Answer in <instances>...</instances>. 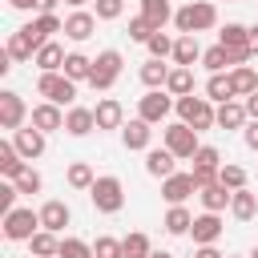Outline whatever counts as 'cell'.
<instances>
[{
    "label": "cell",
    "mask_w": 258,
    "mask_h": 258,
    "mask_svg": "<svg viewBox=\"0 0 258 258\" xmlns=\"http://www.w3.org/2000/svg\"><path fill=\"white\" fill-rule=\"evenodd\" d=\"M161 226H165V234H189L194 214H189L185 206H169V210H165V218H161Z\"/></svg>",
    "instance_id": "e575fe53"
},
{
    "label": "cell",
    "mask_w": 258,
    "mask_h": 258,
    "mask_svg": "<svg viewBox=\"0 0 258 258\" xmlns=\"http://www.w3.org/2000/svg\"><path fill=\"white\" fill-rule=\"evenodd\" d=\"M16 198H20L16 181H0V214H12L16 210Z\"/></svg>",
    "instance_id": "7dc6e473"
},
{
    "label": "cell",
    "mask_w": 258,
    "mask_h": 258,
    "mask_svg": "<svg viewBox=\"0 0 258 258\" xmlns=\"http://www.w3.org/2000/svg\"><path fill=\"white\" fill-rule=\"evenodd\" d=\"M8 8H16V12H32L36 0H8Z\"/></svg>",
    "instance_id": "f5cc1de1"
},
{
    "label": "cell",
    "mask_w": 258,
    "mask_h": 258,
    "mask_svg": "<svg viewBox=\"0 0 258 258\" xmlns=\"http://www.w3.org/2000/svg\"><path fill=\"white\" fill-rule=\"evenodd\" d=\"M149 258H173V254H169V250H153Z\"/></svg>",
    "instance_id": "6f0895ef"
},
{
    "label": "cell",
    "mask_w": 258,
    "mask_h": 258,
    "mask_svg": "<svg viewBox=\"0 0 258 258\" xmlns=\"http://www.w3.org/2000/svg\"><path fill=\"white\" fill-rule=\"evenodd\" d=\"M24 117H28L24 97H20V93H12V89H4V93H0V125L16 133V129H24Z\"/></svg>",
    "instance_id": "30bf717a"
},
{
    "label": "cell",
    "mask_w": 258,
    "mask_h": 258,
    "mask_svg": "<svg viewBox=\"0 0 258 258\" xmlns=\"http://www.w3.org/2000/svg\"><path fill=\"white\" fill-rule=\"evenodd\" d=\"M121 64H125V56H121L117 48H105V52H97V60H93V73H89V85H93L97 93H109V89L117 85V77H121Z\"/></svg>",
    "instance_id": "5b68a950"
},
{
    "label": "cell",
    "mask_w": 258,
    "mask_h": 258,
    "mask_svg": "<svg viewBox=\"0 0 258 258\" xmlns=\"http://www.w3.org/2000/svg\"><path fill=\"white\" fill-rule=\"evenodd\" d=\"M161 141H165V149H169L177 161H194V153L202 149V141H198V129H189V125H181V121L165 125V129H161Z\"/></svg>",
    "instance_id": "277c9868"
},
{
    "label": "cell",
    "mask_w": 258,
    "mask_h": 258,
    "mask_svg": "<svg viewBox=\"0 0 258 258\" xmlns=\"http://www.w3.org/2000/svg\"><path fill=\"white\" fill-rule=\"evenodd\" d=\"M93 117H97V129H121L125 125V109H121L117 97H101L97 109H93Z\"/></svg>",
    "instance_id": "d6986e66"
},
{
    "label": "cell",
    "mask_w": 258,
    "mask_h": 258,
    "mask_svg": "<svg viewBox=\"0 0 258 258\" xmlns=\"http://www.w3.org/2000/svg\"><path fill=\"white\" fill-rule=\"evenodd\" d=\"M145 48H149V56H153V60H165V56H173V36H165V32H153Z\"/></svg>",
    "instance_id": "7bdbcfd3"
},
{
    "label": "cell",
    "mask_w": 258,
    "mask_h": 258,
    "mask_svg": "<svg viewBox=\"0 0 258 258\" xmlns=\"http://www.w3.org/2000/svg\"><path fill=\"white\" fill-rule=\"evenodd\" d=\"M28 250H32V258H56L60 254V238L52 230H36L28 238Z\"/></svg>",
    "instance_id": "4dcf8cb0"
},
{
    "label": "cell",
    "mask_w": 258,
    "mask_h": 258,
    "mask_svg": "<svg viewBox=\"0 0 258 258\" xmlns=\"http://www.w3.org/2000/svg\"><path fill=\"white\" fill-rule=\"evenodd\" d=\"M24 169H28V161L20 157V149H16L12 141H0V173H4L8 181H16Z\"/></svg>",
    "instance_id": "d4e9b609"
},
{
    "label": "cell",
    "mask_w": 258,
    "mask_h": 258,
    "mask_svg": "<svg viewBox=\"0 0 258 258\" xmlns=\"http://www.w3.org/2000/svg\"><path fill=\"white\" fill-rule=\"evenodd\" d=\"M56 258H93V246L85 238H60V254Z\"/></svg>",
    "instance_id": "60d3db41"
},
{
    "label": "cell",
    "mask_w": 258,
    "mask_h": 258,
    "mask_svg": "<svg viewBox=\"0 0 258 258\" xmlns=\"http://www.w3.org/2000/svg\"><path fill=\"white\" fill-rule=\"evenodd\" d=\"M202 64L210 69V73H226V69H238V64H246L238 52H230L226 44H214V48H206L202 52Z\"/></svg>",
    "instance_id": "7402d4cb"
},
{
    "label": "cell",
    "mask_w": 258,
    "mask_h": 258,
    "mask_svg": "<svg viewBox=\"0 0 258 258\" xmlns=\"http://www.w3.org/2000/svg\"><path fill=\"white\" fill-rule=\"evenodd\" d=\"M153 32H157V28H153V24H149L141 12H137V16H129V40H137V44H149V36H153Z\"/></svg>",
    "instance_id": "b9f144b4"
},
{
    "label": "cell",
    "mask_w": 258,
    "mask_h": 258,
    "mask_svg": "<svg viewBox=\"0 0 258 258\" xmlns=\"http://www.w3.org/2000/svg\"><path fill=\"white\" fill-rule=\"evenodd\" d=\"M173 109H177V121L189 125V129H198V133H206V129L218 125V109H214L210 97H177Z\"/></svg>",
    "instance_id": "7a4b0ae2"
},
{
    "label": "cell",
    "mask_w": 258,
    "mask_h": 258,
    "mask_svg": "<svg viewBox=\"0 0 258 258\" xmlns=\"http://www.w3.org/2000/svg\"><path fill=\"white\" fill-rule=\"evenodd\" d=\"M242 105H246V113H250V121H258V93H250V97H246Z\"/></svg>",
    "instance_id": "f907efd6"
},
{
    "label": "cell",
    "mask_w": 258,
    "mask_h": 258,
    "mask_svg": "<svg viewBox=\"0 0 258 258\" xmlns=\"http://www.w3.org/2000/svg\"><path fill=\"white\" fill-rule=\"evenodd\" d=\"M125 12V0H93V16L97 20H117Z\"/></svg>",
    "instance_id": "f6af8a7d"
},
{
    "label": "cell",
    "mask_w": 258,
    "mask_h": 258,
    "mask_svg": "<svg viewBox=\"0 0 258 258\" xmlns=\"http://www.w3.org/2000/svg\"><path fill=\"white\" fill-rule=\"evenodd\" d=\"M93 258H121V238L101 234V238L93 242Z\"/></svg>",
    "instance_id": "ee69618b"
},
{
    "label": "cell",
    "mask_w": 258,
    "mask_h": 258,
    "mask_svg": "<svg viewBox=\"0 0 258 258\" xmlns=\"http://www.w3.org/2000/svg\"><path fill=\"white\" fill-rule=\"evenodd\" d=\"M230 214H234L238 222H250V218L258 214V194H250V189H234V198H230Z\"/></svg>",
    "instance_id": "d6a6232c"
},
{
    "label": "cell",
    "mask_w": 258,
    "mask_h": 258,
    "mask_svg": "<svg viewBox=\"0 0 258 258\" xmlns=\"http://www.w3.org/2000/svg\"><path fill=\"white\" fill-rule=\"evenodd\" d=\"M16 189H20V194H40V189H44V177H40V173L28 165V169L16 177Z\"/></svg>",
    "instance_id": "bcb514c9"
},
{
    "label": "cell",
    "mask_w": 258,
    "mask_h": 258,
    "mask_svg": "<svg viewBox=\"0 0 258 258\" xmlns=\"http://www.w3.org/2000/svg\"><path fill=\"white\" fill-rule=\"evenodd\" d=\"M93 32H97V16H93V12L77 8V12H69V16H64V36H69V40H77V44H81V40H89Z\"/></svg>",
    "instance_id": "2e32d148"
},
{
    "label": "cell",
    "mask_w": 258,
    "mask_h": 258,
    "mask_svg": "<svg viewBox=\"0 0 258 258\" xmlns=\"http://www.w3.org/2000/svg\"><path fill=\"white\" fill-rule=\"evenodd\" d=\"M230 85H234V97H250V93H258V73L250 69V64H238V69H230Z\"/></svg>",
    "instance_id": "f1b7e54d"
},
{
    "label": "cell",
    "mask_w": 258,
    "mask_h": 258,
    "mask_svg": "<svg viewBox=\"0 0 258 258\" xmlns=\"http://www.w3.org/2000/svg\"><path fill=\"white\" fill-rule=\"evenodd\" d=\"M64 4H69V8H73V12H77V8H85V4H89V0H64Z\"/></svg>",
    "instance_id": "9f6ffc18"
},
{
    "label": "cell",
    "mask_w": 258,
    "mask_h": 258,
    "mask_svg": "<svg viewBox=\"0 0 258 258\" xmlns=\"http://www.w3.org/2000/svg\"><path fill=\"white\" fill-rule=\"evenodd\" d=\"M222 214H198L194 218V226H189V238H194V246H214L218 238H222Z\"/></svg>",
    "instance_id": "7c38bea8"
},
{
    "label": "cell",
    "mask_w": 258,
    "mask_h": 258,
    "mask_svg": "<svg viewBox=\"0 0 258 258\" xmlns=\"http://www.w3.org/2000/svg\"><path fill=\"white\" fill-rule=\"evenodd\" d=\"M36 230H40V210L16 206L12 214H4V238L8 242H28Z\"/></svg>",
    "instance_id": "52a82bcc"
},
{
    "label": "cell",
    "mask_w": 258,
    "mask_h": 258,
    "mask_svg": "<svg viewBox=\"0 0 258 258\" xmlns=\"http://www.w3.org/2000/svg\"><path fill=\"white\" fill-rule=\"evenodd\" d=\"M202 52H206V48L198 44V36H177V40H173V56H169V60H173L177 69H194V60H202Z\"/></svg>",
    "instance_id": "603a6c76"
},
{
    "label": "cell",
    "mask_w": 258,
    "mask_h": 258,
    "mask_svg": "<svg viewBox=\"0 0 258 258\" xmlns=\"http://www.w3.org/2000/svg\"><path fill=\"white\" fill-rule=\"evenodd\" d=\"M165 81H169V64L149 56V60L141 64V85H145V89H165Z\"/></svg>",
    "instance_id": "836d02e7"
},
{
    "label": "cell",
    "mask_w": 258,
    "mask_h": 258,
    "mask_svg": "<svg viewBox=\"0 0 258 258\" xmlns=\"http://www.w3.org/2000/svg\"><path fill=\"white\" fill-rule=\"evenodd\" d=\"M149 254H153V246H149V238L141 230H133V234L121 238V258H149Z\"/></svg>",
    "instance_id": "d590c367"
},
{
    "label": "cell",
    "mask_w": 258,
    "mask_h": 258,
    "mask_svg": "<svg viewBox=\"0 0 258 258\" xmlns=\"http://www.w3.org/2000/svg\"><path fill=\"white\" fill-rule=\"evenodd\" d=\"M189 194H198L194 173H173V177H165V181H161V198H165L169 206H185V198H189Z\"/></svg>",
    "instance_id": "9a60e30c"
},
{
    "label": "cell",
    "mask_w": 258,
    "mask_h": 258,
    "mask_svg": "<svg viewBox=\"0 0 258 258\" xmlns=\"http://www.w3.org/2000/svg\"><path fill=\"white\" fill-rule=\"evenodd\" d=\"M149 141H153V125H149V121L133 117V121L121 125V145H125V149H133V153H149Z\"/></svg>",
    "instance_id": "8fae6325"
},
{
    "label": "cell",
    "mask_w": 258,
    "mask_h": 258,
    "mask_svg": "<svg viewBox=\"0 0 258 258\" xmlns=\"http://www.w3.org/2000/svg\"><path fill=\"white\" fill-rule=\"evenodd\" d=\"M165 93L169 97H194V69H169V81H165Z\"/></svg>",
    "instance_id": "1f68e13d"
},
{
    "label": "cell",
    "mask_w": 258,
    "mask_h": 258,
    "mask_svg": "<svg viewBox=\"0 0 258 258\" xmlns=\"http://www.w3.org/2000/svg\"><path fill=\"white\" fill-rule=\"evenodd\" d=\"M20 32H24V40H28V44H32L36 52H40V48L48 44V36H44V32L36 28V20H28V24H20Z\"/></svg>",
    "instance_id": "c3c4849f"
},
{
    "label": "cell",
    "mask_w": 258,
    "mask_h": 258,
    "mask_svg": "<svg viewBox=\"0 0 258 258\" xmlns=\"http://www.w3.org/2000/svg\"><path fill=\"white\" fill-rule=\"evenodd\" d=\"M226 258H238V254H226Z\"/></svg>",
    "instance_id": "91938a15"
},
{
    "label": "cell",
    "mask_w": 258,
    "mask_h": 258,
    "mask_svg": "<svg viewBox=\"0 0 258 258\" xmlns=\"http://www.w3.org/2000/svg\"><path fill=\"white\" fill-rule=\"evenodd\" d=\"M194 258H226V254H218V246H198Z\"/></svg>",
    "instance_id": "816d5d0a"
},
{
    "label": "cell",
    "mask_w": 258,
    "mask_h": 258,
    "mask_svg": "<svg viewBox=\"0 0 258 258\" xmlns=\"http://www.w3.org/2000/svg\"><path fill=\"white\" fill-rule=\"evenodd\" d=\"M56 4H60V0H36V12H52Z\"/></svg>",
    "instance_id": "db71d44e"
},
{
    "label": "cell",
    "mask_w": 258,
    "mask_h": 258,
    "mask_svg": "<svg viewBox=\"0 0 258 258\" xmlns=\"http://www.w3.org/2000/svg\"><path fill=\"white\" fill-rule=\"evenodd\" d=\"M206 97H210L214 105L238 101V97H234V85H230V73H210V81H206Z\"/></svg>",
    "instance_id": "f546056e"
},
{
    "label": "cell",
    "mask_w": 258,
    "mask_h": 258,
    "mask_svg": "<svg viewBox=\"0 0 258 258\" xmlns=\"http://www.w3.org/2000/svg\"><path fill=\"white\" fill-rule=\"evenodd\" d=\"M89 198H93V210H97V214H121V206H125V185H121V177L105 173V177L93 181Z\"/></svg>",
    "instance_id": "3957f363"
},
{
    "label": "cell",
    "mask_w": 258,
    "mask_h": 258,
    "mask_svg": "<svg viewBox=\"0 0 258 258\" xmlns=\"http://www.w3.org/2000/svg\"><path fill=\"white\" fill-rule=\"evenodd\" d=\"M218 44H226L230 52H238L242 60H250L254 52H250V28L246 24H238V20H230L222 32H218Z\"/></svg>",
    "instance_id": "4fadbf2b"
},
{
    "label": "cell",
    "mask_w": 258,
    "mask_h": 258,
    "mask_svg": "<svg viewBox=\"0 0 258 258\" xmlns=\"http://www.w3.org/2000/svg\"><path fill=\"white\" fill-rule=\"evenodd\" d=\"M64 56H69V52H64L56 40H48V44H44V48L32 56V64H36L40 73H60V69H64Z\"/></svg>",
    "instance_id": "4316f807"
},
{
    "label": "cell",
    "mask_w": 258,
    "mask_h": 258,
    "mask_svg": "<svg viewBox=\"0 0 258 258\" xmlns=\"http://www.w3.org/2000/svg\"><path fill=\"white\" fill-rule=\"evenodd\" d=\"M173 105H177V97H169L165 89H149V93L137 101V117L149 121V125H161V121L173 113Z\"/></svg>",
    "instance_id": "ba28073f"
},
{
    "label": "cell",
    "mask_w": 258,
    "mask_h": 258,
    "mask_svg": "<svg viewBox=\"0 0 258 258\" xmlns=\"http://www.w3.org/2000/svg\"><path fill=\"white\" fill-rule=\"evenodd\" d=\"M97 129V117H93V109H85V105H73V109H64V133L69 137H89Z\"/></svg>",
    "instance_id": "ac0fdd59"
},
{
    "label": "cell",
    "mask_w": 258,
    "mask_h": 258,
    "mask_svg": "<svg viewBox=\"0 0 258 258\" xmlns=\"http://www.w3.org/2000/svg\"><path fill=\"white\" fill-rule=\"evenodd\" d=\"M64 177H69V185H73V189H93V181H97V177H93V165H89V161H73Z\"/></svg>",
    "instance_id": "74e56055"
},
{
    "label": "cell",
    "mask_w": 258,
    "mask_h": 258,
    "mask_svg": "<svg viewBox=\"0 0 258 258\" xmlns=\"http://www.w3.org/2000/svg\"><path fill=\"white\" fill-rule=\"evenodd\" d=\"M141 16H145L157 32H165V24L177 16V8H173L169 0H141Z\"/></svg>",
    "instance_id": "cb8c5ba5"
},
{
    "label": "cell",
    "mask_w": 258,
    "mask_h": 258,
    "mask_svg": "<svg viewBox=\"0 0 258 258\" xmlns=\"http://www.w3.org/2000/svg\"><path fill=\"white\" fill-rule=\"evenodd\" d=\"M242 141H246V149H254V153H258V121H246V129H242Z\"/></svg>",
    "instance_id": "681fc988"
},
{
    "label": "cell",
    "mask_w": 258,
    "mask_h": 258,
    "mask_svg": "<svg viewBox=\"0 0 258 258\" xmlns=\"http://www.w3.org/2000/svg\"><path fill=\"white\" fill-rule=\"evenodd\" d=\"M145 173L165 181V177H173V173H177V157H173L165 145H161V149H149V153H145Z\"/></svg>",
    "instance_id": "ffe728a7"
},
{
    "label": "cell",
    "mask_w": 258,
    "mask_h": 258,
    "mask_svg": "<svg viewBox=\"0 0 258 258\" xmlns=\"http://www.w3.org/2000/svg\"><path fill=\"white\" fill-rule=\"evenodd\" d=\"M28 125H36L40 133H52V129H64V113H60V105L40 101V105L28 113Z\"/></svg>",
    "instance_id": "e0dca14e"
},
{
    "label": "cell",
    "mask_w": 258,
    "mask_h": 258,
    "mask_svg": "<svg viewBox=\"0 0 258 258\" xmlns=\"http://www.w3.org/2000/svg\"><path fill=\"white\" fill-rule=\"evenodd\" d=\"M69 81H89V73H93V60L85 56V52H69L64 56V69H60Z\"/></svg>",
    "instance_id": "8d00e7d4"
},
{
    "label": "cell",
    "mask_w": 258,
    "mask_h": 258,
    "mask_svg": "<svg viewBox=\"0 0 258 258\" xmlns=\"http://www.w3.org/2000/svg\"><path fill=\"white\" fill-rule=\"evenodd\" d=\"M198 198H202V210L206 214H222V210H230V189L222 185V181H214V185H206V189H198Z\"/></svg>",
    "instance_id": "484cf974"
},
{
    "label": "cell",
    "mask_w": 258,
    "mask_h": 258,
    "mask_svg": "<svg viewBox=\"0 0 258 258\" xmlns=\"http://www.w3.org/2000/svg\"><path fill=\"white\" fill-rule=\"evenodd\" d=\"M218 169H222V153L214 149V145H202L198 153H194V181H198V189H206V185H214L218 181Z\"/></svg>",
    "instance_id": "9c48e42d"
},
{
    "label": "cell",
    "mask_w": 258,
    "mask_h": 258,
    "mask_svg": "<svg viewBox=\"0 0 258 258\" xmlns=\"http://www.w3.org/2000/svg\"><path fill=\"white\" fill-rule=\"evenodd\" d=\"M246 258H258V246H254V250H250V254H246Z\"/></svg>",
    "instance_id": "680465c9"
},
{
    "label": "cell",
    "mask_w": 258,
    "mask_h": 258,
    "mask_svg": "<svg viewBox=\"0 0 258 258\" xmlns=\"http://www.w3.org/2000/svg\"><path fill=\"white\" fill-rule=\"evenodd\" d=\"M12 145L20 149V157H24V161H36V157L44 153V145H48V141H44V133H40L36 125H24V129H16V133H12Z\"/></svg>",
    "instance_id": "5bb4252c"
},
{
    "label": "cell",
    "mask_w": 258,
    "mask_h": 258,
    "mask_svg": "<svg viewBox=\"0 0 258 258\" xmlns=\"http://www.w3.org/2000/svg\"><path fill=\"white\" fill-rule=\"evenodd\" d=\"M69 222H73V210H69L64 202H56V198H52V202H44V206H40V230L60 234Z\"/></svg>",
    "instance_id": "44dd1931"
},
{
    "label": "cell",
    "mask_w": 258,
    "mask_h": 258,
    "mask_svg": "<svg viewBox=\"0 0 258 258\" xmlns=\"http://www.w3.org/2000/svg\"><path fill=\"white\" fill-rule=\"evenodd\" d=\"M250 52H254V56H258V24H254V28H250Z\"/></svg>",
    "instance_id": "11a10c76"
},
{
    "label": "cell",
    "mask_w": 258,
    "mask_h": 258,
    "mask_svg": "<svg viewBox=\"0 0 258 258\" xmlns=\"http://www.w3.org/2000/svg\"><path fill=\"white\" fill-rule=\"evenodd\" d=\"M218 181H222L230 194H234V189H246V169H242V165H234V161H226V165L218 169Z\"/></svg>",
    "instance_id": "ab89813d"
},
{
    "label": "cell",
    "mask_w": 258,
    "mask_h": 258,
    "mask_svg": "<svg viewBox=\"0 0 258 258\" xmlns=\"http://www.w3.org/2000/svg\"><path fill=\"white\" fill-rule=\"evenodd\" d=\"M4 52H8L12 60H32V56H36V48H32V44L24 40V32H20V28H16L12 36H8V44H4Z\"/></svg>",
    "instance_id": "f35d334b"
},
{
    "label": "cell",
    "mask_w": 258,
    "mask_h": 258,
    "mask_svg": "<svg viewBox=\"0 0 258 258\" xmlns=\"http://www.w3.org/2000/svg\"><path fill=\"white\" fill-rule=\"evenodd\" d=\"M246 121H250V113H246L242 101H226V105H218V129H246Z\"/></svg>",
    "instance_id": "83f0119b"
},
{
    "label": "cell",
    "mask_w": 258,
    "mask_h": 258,
    "mask_svg": "<svg viewBox=\"0 0 258 258\" xmlns=\"http://www.w3.org/2000/svg\"><path fill=\"white\" fill-rule=\"evenodd\" d=\"M36 93H40L44 101H52V105H69V109H73V101H77V81H69L64 73H40V77H36Z\"/></svg>",
    "instance_id": "8992f818"
},
{
    "label": "cell",
    "mask_w": 258,
    "mask_h": 258,
    "mask_svg": "<svg viewBox=\"0 0 258 258\" xmlns=\"http://www.w3.org/2000/svg\"><path fill=\"white\" fill-rule=\"evenodd\" d=\"M214 24H218V8H214L210 0H189V4H181L177 16H173V28H177L181 36H198V32H206V28H214Z\"/></svg>",
    "instance_id": "6da1fadb"
}]
</instances>
